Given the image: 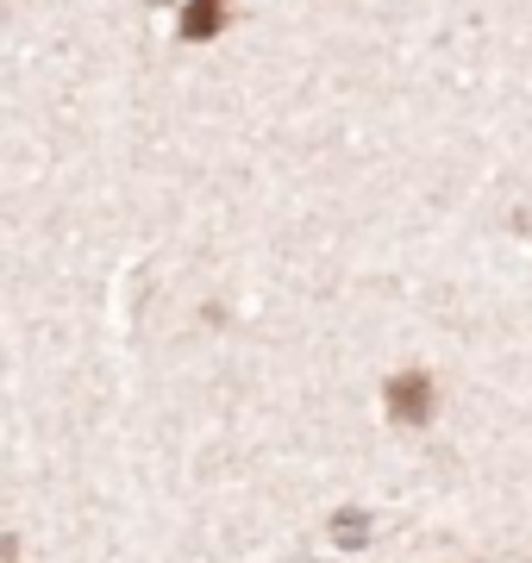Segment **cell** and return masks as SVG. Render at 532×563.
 I'll return each mask as SVG.
<instances>
[{
	"instance_id": "1",
	"label": "cell",
	"mask_w": 532,
	"mask_h": 563,
	"mask_svg": "<svg viewBox=\"0 0 532 563\" xmlns=\"http://www.w3.org/2000/svg\"><path fill=\"white\" fill-rule=\"evenodd\" d=\"M432 407H439V395H432V383L420 376V369H408V376H395V383H389V420L426 426Z\"/></svg>"
},
{
	"instance_id": "2",
	"label": "cell",
	"mask_w": 532,
	"mask_h": 563,
	"mask_svg": "<svg viewBox=\"0 0 532 563\" xmlns=\"http://www.w3.org/2000/svg\"><path fill=\"white\" fill-rule=\"evenodd\" d=\"M220 20H225V0H195V7H188L182 13V38H213V32H220Z\"/></svg>"
},
{
	"instance_id": "3",
	"label": "cell",
	"mask_w": 532,
	"mask_h": 563,
	"mask_svg": "<svg viewBox=\"0 0 532 563\" xmlns=\"http://www.w3.org/2000/svg\"><path fill=\"white\" fill-rule=\"evenodd\" d=\"M332 532H339V544H364L369 539V520H364V514H339Z\"/></svg>"
}]
</instances>
